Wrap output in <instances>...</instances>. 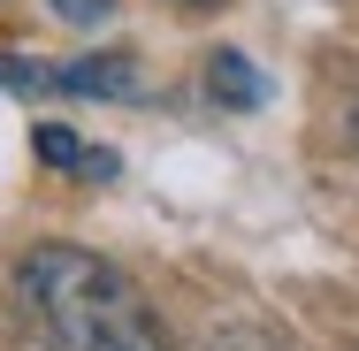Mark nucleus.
Returning <instances> with one entry per match:
<instances>
[{
    "mask_svg": "<svg viewBox=\"0 0 359 351\" xmlns=\"http://www.w3.org/2000/svg\"><path fill=\"white\" fill-rule=\"evenodd\" d=\"M15 290L54 351H168V329L145 305V290L84 245H31Z\"/></svg>",
    "mask_w": 359,
    "mask_h": 351,
    "instance_id": "obj_1",
    "label": "nucleus"
},
{
    "mask_svg": "<svg viewBox=\"0 0 359 351\" xmlns=\"http://www.w3.org/2000/svg\"><path fill=\"white\" fill-rule=\"evenodd\" d=\"M54 92H100V99H130L138 69L123 54H92V62H54Z\"/></svg>",
    "mask_w": 359,
    "mask_h": 351,
    "instance_id": "obj_2",
    "label": "nucleus"
},
{
    "mask_svg": "<svg viewBox=\"0 0 359 351\" xmlns=\"http://www.w3.org/2000/svg\"><path fill=\"white\" fill-rule=\"evenodd\" d=\"M39 153H46L54 168H76V176H115V153H100V145L69 138L62 123H46V130H39Z\"/></svg>",
    "mask_w": 359,
    "mask_h": 351,
    "instance_id": "obj_3",
    "label": "nucleus"
},
{
    "mask_svg": "<svg viewBox=\"0 0 359 351\" xmlns=\"http://www.w3.org/2000/svg\"><path fill=\"white\" fill-rule=\"evenodd\" d=\"M207 84H215V99H229V107H260V76H252L245 54H215L207 62Z\"/></svg>",
    "mask_w": 359,
    "mask_h": 351,
    "instance_id": "obj_4",
    "label": "nucleus"
},
{
    "mask_svg": "<svg viewBox=\"0 0 359 351\" xmlns=\"http://www.w3.org/2000/svg\"><path fill=\"white\" fill-rule=\"evenodd\" d=\"M62 15H76V23H92V15H107V0H62Z\"/></svg>",
    "mask_w": 359,
    "mask_h": 351,
    "instance_id": "obj_5",
    "label": "nucleus"
},
{
    "mask_svg": "<svg viewBox=\"0 0 359 351\" xmlns=\"http://www.w3.org/2000/svg\"><path fill=\"white\" fill-rule=\"evenodd\" d=\"M352 145H359V107H352Z\"/></svg>",
    "mask_w": 359,
    "mask_h": 351,
    "instance_id": "obj_6",
    "label": "nucleus"
}]
</instances>
